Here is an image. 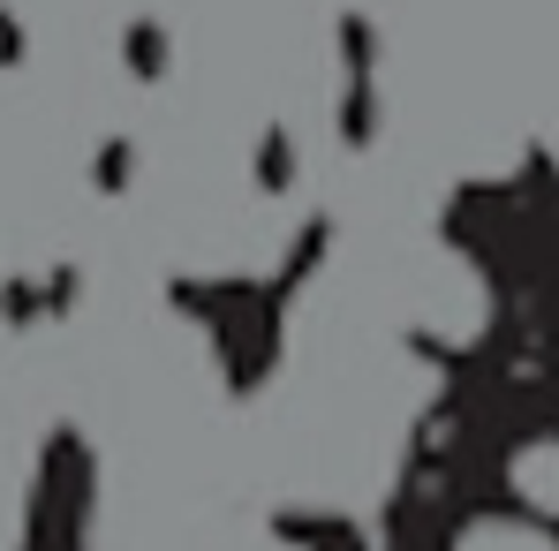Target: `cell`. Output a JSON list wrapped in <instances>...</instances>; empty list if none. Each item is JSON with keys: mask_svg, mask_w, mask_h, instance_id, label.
I'll return each instance as SVG.
<instances>
[{"mask_svg": "<svg viewBox=\"0 0 559 551\" xmlns=\"http://www.w3.org/2000/svg\"><path fill=\"white\" fill-rule=\"evenodd\" d=\"M447 551H559V529L522 514V506H507V514H468L447 537Z\"/></svg>", "mask_w": 559, "mask_h": 551, "instance_id": "2", "label": "cell"}, {"mask_svg": "<svg viewBox=\"0 0 559 551\" xmlns=\"http://www.w3.org/2000/svg\"><path fill=\"white\" fill-rule=\"evenodd\" d=\"M507 499L537 522H559V431H530L507 446Z\"/></svg>", "mask_w": 559, "mask_h": 551, "instance_id": "1", "label": "cell"}]
</instances>
